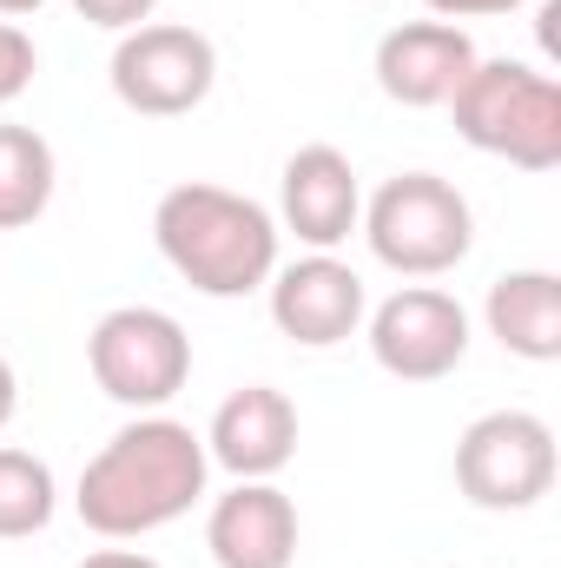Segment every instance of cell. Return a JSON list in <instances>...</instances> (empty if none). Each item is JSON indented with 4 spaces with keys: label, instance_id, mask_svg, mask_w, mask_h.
<instances>
[{
    "label": "cell",
    "instance_id": "cell-14",
    "mask_svg": "<svg viewBox=\"0 0 561 568\" xmlns=\"http://www.w3.org/2000/svg\"><path fill=\"white\" fill-rule=\"evenodd\" d=\"M489 337L509 351V357H529V364H555L561 357V278L555 272H502L489 284Z\"/></svg>",
    "mask_w": 561,
    "mask_h": 568
},
{
    "label": "cell",
    "instance_id": "cell-7",
    "mask_svg": "<svg viewBox=\"0 0 561 568\" xmlns=\"http://www.w3.org/2000/svg\"><path fill=\"white\" fill-rule=\"evenodd\" d=\"M218 80V47L198 27H165L145 20L113 47V93L145 120H178L192 113Z\"/></svg>",
    "mask_w": 561,
    "mask_h": 568
},
{
    "label": "cell",
    "instance_id": "cell-9",
    "mask_svg": "<svg viewBox=\"0 0 561 568\" xmlns=\"http://www.w3.org/2000/svg\"><path fill=\"white\" fill-rule=\"evenodd\" d=\"M272 324L304 351H330L364 324V278L344 258L310 252V258L272 272Z\"/></svg>",
    "mask_w": 561,
    "mask_h": 568
},
{
    "label": "cell",
    "instance_id": "cell-20",
    "mask_svg": "<svg viewBox=\"0 0 561 568\" xmlns=\"http://www.w3.org/2000/svg\"><path fill=\"white\" fill-rule=\"evenodd\" d=\"M80 568H159L152 556H140V549H93Z\"/></svg>",
    "mask_w": 561,
    "mask_h": 568
},
{
    "label": "cell",
    "instance_id": "cell-2",
    "mask_svg": "<svg viewBox=\"0 0 561 568\" xmlns=\"http://www.w3.org/2000/svg\"><path fill=\"white\" fill-rule=\"evenodd\" d=\"M159 258L205 297H245L278 272V219L225 185H172L152 212Z\"/></svg>",
    "mask_w": 561,
    "mask_h": 568
},
{
    "label": "cell",
    "instance_id": "cell-21",
    "mask_svg": "<svg viewBox=\"0 0 561 568\" xmlns=\"http://www.w3.org/2000/svg\"><path fill=\"white\" fill-rule=\"evenodd\" d=\"M13 410H20V384H13V364L0 357V429L13 424Z\"/></svg>",
    "mask_w": 561,
    "mask_h": 568
},
{
    "label": "cell",
    "instance_id": "cell-16",
    "mask_svg": "<svg viewBox=\"0 0 561 568\" xmlns=\"http://www.w3.org/2000/svg\"><path fill=\"white\" fill-rule=\"evenodd\" d=\"M53 469L27 449H0V542L40 536L53 523Z\"/></svg>",
    "mask_w": 561,
    "mask_h": 568
},
{
    "label": "cell",
    "instance_id": "cell-4",
    "mask_svg": "<svg viewBox=\"0 0 561 568\" xmlns=\"http://www.w3.org/2000/svg\"><path fill=\"white\" fill-rule=\"evenodd\" d=\"M364 239H370L377 265H390L404 278H442V272H456L469 258L476 219H469V199L449 179L397 172L364 205Z\"/></svg>",
    "mask_w": 561,
    "mask_h": 568
},
{
    "label": "cell",
    "instance_id": "cell-13",
    "mask_svg": "<svg viewBox=\"0 0 561 568\" xmlns=\"http://www.w3.org/2000/svg\"><path fill=\"white\" fill-rule=\"evenodd\" d=\"M205 549L218 568H290L297 562V503L278 483H238L205 516Z\"/></svg>",
    "mask_w": 561,
    "mask_h": 568
},
{
    "label": "cell",
    "instance_id": "cell-12",
    "mask_svg": "<svg viewBox=\"0 0 561 568\" xmlns=\"http://www.w3.org/2000/svg\"><path fill=\"white\" fill-rule=\"evenodd\" d=\"M205 456L232 469L238 483H272L284 463L297 456V404L272 384H245L218 404L205 429Z\"/></svg>",
    "mask_w": 561,
    "mask_h": 568
},
{
    "label": "cell",
    "instance_id": "cell-10",
    "mask_svg": "<svg viewBox=\"0 0 561 568\" xmlns=\"http://www.w3.org/2000/svg\"><path fill=\"white\" fill-rule=\"evenodd\" d=\"M469 67H476V40L456 20H404L377 40V87L397 106H449Z\"/></svg>",
    "mask_w": 561,
    "mask_h": 568
},
{
    "label": "cell",
    "instance_id": "cell-19",
    "mask_svg": "<svg viewBox=\"0 0 561 568\" xmlns=\"http://www.w3.org/2000/svg\"><path fill=\"white\" fill-rule=\"evenodd\" d=\"M422 7L442 20H489V13H516L522 0H422Z\"/></svg>",
    "mask_w": 561,
    "mask_h": 568
},
{
    "label": "cell",
    "instance_id": "cell-6",
    "mask_svg": "<svg viewBox=\"0 0 561 568\" xmlns=\"http://www.w3.org/2000/svg\"><path fill=\"white\" fill-rule=\"evenodd\" d=\"M456 489L476 509H536L555 489V429L536 410H489L456 443Z\"/></svg>",
    "mask_w": 561,
    "mask_h": 568
},
{
    "label": "cell",
    "instance_id": "cell-11",
    "mask_svg": "<svg viewBox=\"0 0 561 568\" xmlns=\"http://www.w3.org/2000/svg\"><path fill=\"white\" fill-rule=\"evenodd\" d=\"M278 212L310 252H337V245L357 232V219H364L357 165H350L337 145H297V152L284 159Z\"/></svg>",
    "mask_w": 561,
    "mask_h": 568
},
{
    "label": "cell",
    "instance_id": "cell-15",
    "mask_svg": "<svg viewBox=\"0 0 561 568\" xmlns=\"http://www.w3.org/2000/svg\"><path fill=\"white\" fill-rule=\"evenodd\" d=\"M53 145L40 140L33 126H0V232L33 225L53 205Z\"/></svg>",
    "mask_w": 561,
    "mask_h": 568
},
{
    "label": "cell",
    "instance_id": "cell-17",
    "mask_svg": "<svg viewBox=\"0 0 561 568\" xmlns=\"http://www.w3.org/2000/svg\"><path fill=\"white\" fill-rule=\"evenodd\" d=\"M33 73H40L33 40H27L13 20H0V106H7V100H20V93L33 87Z\"/></svg>",
    "mask_w": 561,
    "mask_h": 568
},
{
    "label": "cell",
    "instance_id": "cell-18",
    "mask_svg": "<svg viewBox=\"0 0 561 568\" xmlns=\"http://www.w3.org/2000/svg\"><path fill=\"white\" fill-rule=\"evenodd\" d=\"M152 7H159V0H73V13L93 20V27H106V33H133V27H145Z\"/></svg>",
    "mask_w": 561,
    "mask_h": 568
},
{
    "label": "cell",
    "instance_id": "cell-8",
    "mask_svg": "<svg viewBox=\"0 0 561 568\" xmlns=\"http://www.w3.org/2000/svg\"><path fill=\"white\" fill-rule=\"evenodd\" d=\"M370 357L404 384H436L469 357V311L436 284H404L370 311Z\"/></svg>",
    "mask_w": 561,
    "mask_h": 568
},
{
    "label": "cell",
    "instance_id": "cell-22",
    "mask_svg": "<svg viewBox=\"0 0 561 568\" xmlns=\"http://www.w3.org/2000/svg\"><path fill=\"white\" fill-rule=\"evenodd\" d=\"M47 0H0V13H40Z\"/></svg>",
    "mask_w": 561,
    "mask_h": 568
},
{
    "label": "cell",
    "instance_id": "cell-3",
    "mask_svg": "<svg viewBox=\"0 0 561 568\" xmlns=\"http://www.w3.org/2000/svg\"><path fill=\"white\" fill-rule=\"evenodd\" d=\"M449 113L456 133L489 159H509L522 172L561 165V87L522 60H476L469 80L449 93Z\"/></svg>",
    "mask_w": 561,
    "mask_h": 568
},
{
    "label": "cell",
    "instance_id": "cell-5",
    "mask_svg": "<svg viewBox=\"0 0 561 568\" xmlns=\"http://www.w3.org/2000/svg\"><path fill=\"white\" fill-rule=\"evenodd\" d=\"M93 384L126 410H165L192 377V337L159 304H120L86 337Z\"/></svg>",
    "mask_w": 561,
    "mask_h": 568
},
{
    "label": "cell",
    "instance_id": "cell-1",
    "mask_svg": "<svg viewBox=\"0 0 561 568\" xmlns=\"http://www.w3.org/2000/svg\"><path fill=\"white\" fill-rule=\"evenodd\" d=\"M205 436L178 417L126 424L86 469H80V523L106 542H133L165 523H178L205 496Z\"/></svg>",
    "mask_w": 561,
    "mask_h": 568
}]
</instances>
